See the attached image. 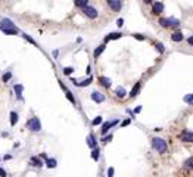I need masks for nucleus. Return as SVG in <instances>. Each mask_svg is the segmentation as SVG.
Masks as SVG:
<instances>
[{
  "label": "nucleus",
  "instance_id": "1",
  "mask_svg": "<svg viewBox=\"0 0 193 177\" xmlns=\"http://www.w3.org/2000/svg\"><path fill=\"white\" fill-rule=\"evenodd\" d=\"M0 31L7 34V36H16L19 34V28L9 19V18H1L0 19Z\"/></svg>",
  "mask_w": 193,
  "mask_h": 177
},
{
  "label": "nucleus",
  "instance_id": "2",
  "mask_svg": "<svg viewBox=\"0 0 193 177\" xmlns=\"http://www.w3.org/2000/svg\"><path fill=\"white\" fill-rule=\"evenodd\" d=\"M152 148H154L158 154H165V152L168 151L167 142H165L164 139H161V137H154V139H152Z\"/></svg>",
  "mask_w": 193,
  "mask_h": 177
},
{
  "label": "nucleus",
  "instance_id": "3",
  "mask_svg": "<svg viewBox=\"0 0 193 177\" xmlns=\"http://www.w3.org/2000/svg\"><path fill=\"white\" fill-rule=\"evenodd\" d=\"M25 127H27L30 132L37 133V132H40V130H41V123H40V120L37 118V117H33V118H30V120L27 121Z\"/></svg>",
  "mask_w": 193,
  "mask_h": 177
},
{
  "label": "nucleus",
  "instance_id": "4",
  "mask_svg": "<svg viewBox=\"0 0 193 177\" xmlns=\"http://www.w3.org/2000/svg\"><path fill=\"white\" fill-rule=\"evenodd\" d=\"M81 10H83V15L86 18H88V19H96L99 16V10L96 7H93V6H86Z\"/></svg>",
  "mask_w": 193,
  "mask_h": 177
},
{
  "label": "nucleus",
  "instance_id": "5",
  "mask_svg": "<svg viewBox=\"0 0 193 177\" xmlns=\"http://www.w3.org/2000/svg\"><path fill=\"white\" fill-rule=\"evenodd\" d=\"M105 1L109 6V9L114 10V12H119L122 9V1L121 0H105Z\"/></svg>",
  "mask_w": 193,
  "mask_h": 177
},
{
  "label": "nucleus",
  "instance_id": "6",
  "mask_svg": "<svg viewBox=\"0 0 193 177\" xmlns=\"http://www.w3.org/2000/svg\"><path fill=\"white\" fill-rule=\"evenodd\" d=\"M115 124H118V120H112V121H106L103 126H102V130H100V134L102 136H105V134H108L109 133V130L115 126Z\"/></svg>",
  "mask_w": 193,
  "mask_h": 177
},
{
  "label": "nucleus",
  "instance_id": "7",
  "mask_svg": "<svg viewBox=\"0 0 193 177\" xmlns=\"http://www.w3.org/2000/svg\"><path fill=\"white\" fill-rule=\"evenodd\" d=\"M164 12V3L162 1H154L152 3V15H161Z\"/></svg>",
  "mask_w": 193,
  "mask_h": 177
},
{
  "label": "nucleus",
  "instance_id": "8",
  "mask_svg": "<svg viewBox=\"0 0 193 177\" xmlns=\"http://www.w3.org/2000/svg\"><path fill=\"white\" fill-rule=\"evenodd\" d=\"M178 137H180V140H181V142H184V143H190V142H193V133L192 132H187V130L181 132Z\"/></svg>",
  "mask_w": 193,
  "mask_h": 177
},
{
  "label": "nucleus",
  "instance_id": "9",
  "mask_svg": "<svg viewBox=\"0 0 193 177\" xmlns=\"http://www.w3.org/2000/svg\"><path fill=\"white\" fill-rule=\"evenodd\" d=\"M90 97H91V100L96 102V103H103V102H105V94H102L100 91H93V93L90 94Z\"/></svg>",
  "mask_w": 193,
  "mask_h": 177
},
{
  "label": "nucleus",
  "instance_id": "10",
  "mask_svg": "<svg viewBox=\"0 0 193 177\" xmlns=\"http://www.w3.org/2000/svg\"><path fill=\"white\" fill-rule=\"evenodd\" d=\"M59 86L62 87V90H65V96H67V99L72 103V105H77V102H75V97H74V94L68 90V88L65 87V84H62V81H59Z\"/></svg>",
  "mask_w": 193,
  "mask_h": 177
},
{
  "label": "nucleus",
  "instance_id": "11",
  "mask_svg": "<svg viewBox=\"0 0 193 177\" xmlns=\"http://www.w3.org/2000/svg\"><path fill=\"white\" fill-rule=\"evenodd\" d=\"M171 40H173L174 43H180V42L184 40V37H183V34H181L180 31H174V33L171 34Z\"/></svg>",
  "mask_w": 193,
  "mask_h": 177
},
{
  "label": "nucleus",
  "instance_id": "12",
  "mask_svg": "<svg viewBox=\"0 0 193 177\" xmlns=\"http://www.w3.org/2000/svg\"><path fill=\"white\" fill-rule=\"evenodd\" d=\"M87 146H88V148H91V149L97 148V142H96L94 134H88V137H87Z\"/></svg>",
  "mask_w": 193,
  "mask_h": 177
},
{
  "label": "nucleus",
  "instance_id": "13",
  "mask_svg": "<svg viewBox=\"0 0 193 177\" xmlns=\"http://www.w3.org/2000/svg\"><path fill=\"white\" fill-rule=\"evenodd\" d=\"M105 49H106V44H105V43L100 44L99 47H96V49H94V52H93V58H94V59H97V58L103 53V50H105Z\"/></svg>",
  "mask_w": 193,
  "mask_h": 177
},
{
  "label": "nucleus",
  "instance_id": "14",
  "mask_svg": "<svg viewBox=\"0 0 193 177\" xmlns=\"http://www.w3.org/2000/svg\"><path fill=\"white\" fill-rule=\"evenodd\" d=\"M99 81H100V84L103 86V87H106V88H109L111 86H112V81L108 78V77H103V75H100L99 78H97Z\"/></svg>",
  "mask_w": 193,
  "mask_h": 177
},
{
  "label": "nucleus",
  "instance_id": "15",
  "mask_svg": "<svg viewBox=\"0 0 193 177\" xmlns=\"http://www.w3.org/2000/svg\"><path fill=\"white\" fill-rule=\"evenodd\" d=\"M13 88H15V93H16V97H18V100H24V99H22L24 86H22V84H15V86H13Z\"/></svg>",
  "mask_w": 193,
  "mask_h": 177
},
{
  "label": "nucleus",
  "instance_id": "16",
  "mask_svg": "<svg viewBox=\"0 0 193 177\" xmlns=\"http://www.w3.org/2000/svg\"><path fill=\"white\" fill-rule=\"evenodd\" d=\"M121 37H122V33H111V34H108L105 37V43H108L109 40H118Z\"/></svg>",
  "mask_w": 193,
  "mask_h": 177
},
{
  "label": "nucleus",
  "instance_id": "17",
  "mask_svg": "<svg viewBox=\"0 0 193 177\" xmlns=\"http://www.w3.org/2000/svg\"><path fill=\"white\" fill-rule=\"evenodd\" d=\"M140 87H142V83H140V81L134 84V87L131 88V91H130V97H131V99H133V97H136V96L139 94V91H140Z\"/></svg>",
  "mask_w": 193,
  "mask_h": 177
},
{
  "label": "nucleus",
  "instance_id": "18",
  "mask_svg": "<svg viewBox=\"0 0 193 177\" xmlns=\"http://www.w3.org/2000/svg\"><path fill=\"white\" fill-rule=\"evenodd\" d=\"M91 80H93V78H91V77H88L87 80H83V81H80V83H77V81H75V80L72 78V83H74L75 86H78V87H87V86H88V84L91 83Z\"/></svg>",
  "mask_w": 193,
  "mask_h": 177
},
{
  "label": "nucleus",
  "instance_id": "19",
  "mask_svg": "<svg viewBox=\"0 0 193 177\" xmlns=\"http://www.w3.org/2000/svg\"><path fill=\"white\" fill-rule=\"evenodd\" d=\"M30 164H31V165H33V167H43V161H41V159H40L39 157H33V158H31V159H30Z\"/></svg>",
  "mask_w": 193,
  "mask_h": 177
},
{
  "label": "nucleus",
  "instance_id": "20",
  "mask_svg": "<svg viewBox=\"0 0 193 177\" xmlns=\"http://www.w3.org/2000/svg\"><path fill=\"white\" fill-rule=\"evenodd\" d=\"M99 158H100V149L99 148L91 149V159L93 161H99Z\"/></svg>",
  "mask_w": 193,
  "mask_h": 177
},
{
  "label": "nucleus",
  "instance_id": "21",
  "mask_svg": "<svg viewBox=\"0 0 193 177\" xmlns=\"http://www.w3.org/2000/svg\"><path fill=\"white\" fill-rule=\"evenodd\" d=\"M74 4L78 9H83V7L88 6V0H74Z\"/></svg>",
  "mask_w": 193,
  "mask_h": 177
},
{
  "label": "nucleus",
  "instance_id": "22",
  "mask_svg": "<svg viewBox=\"0 0 193 177\" xmlns=\"http://www.w3.org/2000/svg\"><path fill=\"white\" fill-rule=\"evenodd\" d=\"M18 120H19V115H18V112L12 111V112H10V126H15V124L18 123Z\"/></svg>",
  "mask_w": 193,
  "mask_h": 177
},
{
  "label": "nucleus",
  "instance_id": "23",
  "mask_svg": "<svg viewBox=\"0 0 193 177\" xmlns=\"http://www.w3.org/2000/svg\"><path fill=\"white\" fill-rule=\"evenodd\" d=\"M46 165H47L49 168H56L58 162H56L55 158H46Z\"/></svg>",
  "mask_w": 193,
  "mask_h": 177
},
{
  "label": "nucleus",
  "instance_id": "24",
  "mask_svg": "<svg viewBox=\"0 0 193 177\" xmlns=\"http://www.w3.org/2000/svg\"><path fill=\"white\" fill-rule=\"evenodd\" d=\"M115 94L119 97V99H124V97H125V94H127V91H125V88H124V87H118L115 90Z\"/></svg>",
  "mask_w": 193,
  "mask_h": 177
},
{
  "label": "nucleus",
  "instance_id": "25",
  "mask_svg": "<svg viewBox=\"0 0 193 177\" xmlns=\"http://www.w3.org/2000/svg\"><path fill=\"white\" fill-rule=\"evenodd\" d=\"M21 36H22V39H24V40H27L28 43H31V44H34V46H37L36 40H34V39H31L30 36H27V34H21Z\"/></svg>",
  "mask_w": 193,
  "mask_h": 177
},
{
  "label": "nucleus",
  "instance_id": "26",
  "mask_svg": "<svg viewBox=\"0 0 193 177\" xmlns=\"http://www.w3.org/2000/svg\"><path fill=\"white\" fill-rule=\"evenodd\" d=\"M102 123H103V118H102V117H96V118L91 121V126H100Z\"/></svg>",
  "mask_w": 193,
  "mask_h": 177
},
{
  "label": "nucleus",
  "instance_id": "27",
  "mask_svg": "<svg viewBox=\"0 0 193 177\" xmlns=\"http://www.w3.org/2000/svg\"><path fill=\"white\" fill-rule=\"evenodd\" d=\"M155 47L158 49L159 53H164V52H165V47H164V44L161 43V42H156V43H155Z\"/></svg>",
  "mask_w": 193,
  "mask_h": 177
},
{
  "label": "nucleus",
  "instance_id": "28",
  "mask_svg": "<svg viewBox=\"0 0 193 177\" xmlns=\"http://www.w3.org/2000/svg\"><path fill=\"white\" fill-rule=\"evenodd\" d=\"M10 78H12V72H10V71H7V72H6V74H4V75L1 77V80H3V83H7V81H9Z\"/></svg>",
  "mask_w": 193,
  "mask_h": 177
},
{
  "label": "nucleus",
  "instance_id": "29",
  "mask_svg": "<svg viewBox=\"0 0 193 177\" xmlns=\"http://www.w3.org/2000/svg\"><path fill=\"white\" fill-rule=\"evenodd\" d=\"M184 102L189 103V105H193V93L192 94H186V96H184Z\"/></svg>",
  "mask_w": 193,
  "mask_h": 177
},
{
  "label": "nucleus",
  "instance_id": "30",
  "mask_svg": "<svg viewBox=\"0 0 193 177\" xmlns=\"http://www.w3.org/2000/svg\"><path fill=\"white\" fill-rule=\"evenodd\" d=\"M184 167H187V168H193V157H190L189 159H186Z\"/></svg>",
  "mask_w": 193,
  "mask_h": 177
},
{
  "label": "nucleus",
  "instance_id": "31",
  "mask_svg": "<svg viewBox=\"0 0 193 177\" xmlns=\"http://www.w3.org/2000/svg\"><path fill=\"white\" fill-rule=\"evenodd\" d=\"M112 140V134H105L103 137H102V143H108V142H111Z\"/></svg>",
  "mask_w": 193,
  "mask_h": 177
},
{
  "label": "nucleus",
  "instance_id": "32",
  "mask_svg": "<svg viewBox=\"0 0 193 177\" xmlns=\"http://www.w3.org/2000/svg\"><path fill=\"white\" fill-rule=\"evenodd\" d=\"M74 72V68H71V67H67V68H64V74L65 75H71Z\"/></svg>",
  "mask_w": 193,
  "mask_h": 177
},
{
  "label": "nucleus",
  "instance_id": "33",
  "mask_svg": "<svg viewBox=\"0 0 193 177\" xmlns=\"http://www.w3.org/2000/svg\"><path fill=\"white\" fill-rule=\"evenodd\" d=\"M130 123H131V118H127V120H124V121L121 123V126H122V127H127Z\"/></svg>",
  "mask_w": 193,
  "mask_h": 177
},
{
  "label": "nucleus",
  "instance_id": "34",
  "mask_svg": "<svg viewBox=\"0 0 193 177\" xmlns=\"http://www.w3.org/2000/svg\"><path fill=\"white\" fill-rule=\"evenodd\" d=\"M133 37H134L136 40H140V42H142V40H145V36H142V34H134Z\"/></svg>",
  "mask_w": 193,
  "mask_h": 177
},
{
  "label": "nucleus",
  "instance_id": "35",
  "mask_svg": "<svg viewBox=\"0 0 193 177\" xmlns=\"http://www.w3.org/2000/svg\"><path fill=\"white\" fill-rule=\"evenodd\" d=\"M114 173H115V170L111 167V168H108V177H112L114 176Z\"/></svg>",
  "mask_w": 193,
  "mask_h": 177
},
{
  "label": "nucleus",
  "instance_id": "36",
  "mask_svg": "<svg viewBox=\"0 0 193 177\" xmlns=\"http://www.w3.org/2000/svg\"><path fill=\"white\" fill-rule=\"evenodd\" d=\"M116 25H118V27H119V28H121V27H122V25H124V19H122V18H119V19H118V21H116Z\"/></svg>",
  "mask_w": 193,
  "mask_h": 177
},
{
  "label": "nucleus",
  "instance_id": "37",
  "mask_svg": "<svg viewBox=\"0 0 193 177\" xmlns=\"http://www.w3.org/2000/svg\"><path fill=\"white\" fill-rule=\"evenodd\" d=\"M0 177H6V171L3 168H0Z\"/></svg>",
  "mask_w": 193,
  "mask_h": 177
},
{
  "label": "nucleus",
  "instance_id": "38",
  "mask_svg": "<svg viewBox=\"0 0 193 177\" xmlns=\"http://www.w3.org/2000/svg\"><path fill=\"white\" fill-rule=\"evenodd\" d=\"M187 43L190 44V46H193V36H192V37H189V39H187Z\"/></svg>",
  "mask_w": 193,
  "mask_h": 177
},
{
  "label": "nucleus",
  "instance_id": "39",
  "mask_svg": "<svg viewBox=\"0 0 193 177\" xmlns=\"http://www.w3.org/2000/svg\"><path fill=\"white\" fill-rule=\"evenodd\" d=\"M140 111H142V106H137V108L134 109V114H139Z\"/></svg>",
  "mask_w": 193,
  "mask_h": 177
},
{
  "label": "nucleus",
  "instance_id": "40",
  "mask_svg": "<svg viewBox=\"0 0 193 177\" xmlns=\"http://www.w3.org/2000/svg\"><path fill=\"white\" fill-rule=\"evenodd\" d=\"M143 3H145V4H152L154 0H143Z\"/></svg>",
  "mask_w": 193,
  "mask_h": 177
},
{
  "label": "nucleus",
  "instance_id": "41",
  "mask_svg": "<svg viewBox=\"0 0 193 177\" xmlns=\"http://www.w3.org/2000/svg\"><path fill=\"white\" fill-rule=\"evenodd\" d=\"M10 158H12V155H4V157H3L4 161H7V159H10Z\"/></svg>",
  "mask_w": 193,
  "mask_h": 177
},
{
  "label": "nucleus",
  "instance_id": "42",
  "mask_svg": "<svg viewBox=\"0 0 193 177\" xmlns=\"http://www.w3.org/2000/svg\"><path fill=\"white\" fill-rule=\"evenodd\" d=\"M58 55H59V52H58V50H55V52H53V56H55V58H58Z\"/></svg>",
  "mask_w": 193,
  "mask_h": 177
}]
</instances>
